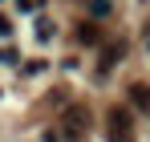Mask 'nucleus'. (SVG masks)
<instances>
[{
    "instance_id": "1",
    "label": "nucleus",
    "mask_w": 150,
    "mask_h": 142,
    "mask_svg": "<svg viewBox=\"0 0 150 142\" xmlns=\"http://www.w3.org/2000/svg\"><path fill=\"white\" fill-rule=\"evenodd\" d=\"M110 138H114V142H130V138H134L130 110H110Z\"/></svg>"
},
{
    "instance_id": "2",
    "label": "nucleus",
    "mask_w": 150,
    "mask_h": 142,
    "mask_svg": "<svg viewBox=\"0 0 150 142\" xmlns=\"http://www.w3.org/2000/svg\"><path fill=\"white\" fill-rule=\"evenodd\" d=\"M65 122H69L73 130H85V126H89V114H85L81 106H69V110H65Z\"/></svg>"
},
{
    "instance_id": "3",
    "label": "nucleus",
    "mask_w": 150,
    "mask_h": 142,
    "mask_svg": "<svg viewBox=\"0 0 150 142\" xmlns=\"http://www.w3.org/2000/svg\"><path fill=\"white\" fill-rule=\"evenodd\" d=\"M77 41H81V45H98V41H101L98 24H81V28H77Z\"/></svg>"
},
{
    "instance_id": "4",
    "label": "nucleus",
    "mask_w": 150,
    "mask_h": 142,
    "mask_svg": "<svg viewBox=\"0 0 150 142\" xmlns=\"http://www.w3.org/2000/svg\"><path fill=\"white\" fill-rule=\"evenodd\" d=\"M122 53H126L122 45H105V49H101V65H105V69H110V65H118V61H122Z\"/></svg>"
},
{
    "instance_id": "5",
    "label": "nucleus",
    "mask_w": 150,
    "mask_h": 142,
    "mask_svg": "<svg viewBox=\"0 0 150 142\" xmlns=\"http://www.w3.org/2000/svg\"><path fill=\"white\" fill-rule=\"evenodd\" d=\"M130 94H134V106H138V110H146V114H150V85H134Z\"/></svg>"
},
{
    "instance_id": "6",
    "label": "nucleus",
    "mask_w": 150,
    "mask_h": 142,
    "mask_svg": "<svg viewBox=\"0 0 150 142\" xmlns=\"http://www.w3.org/2000/svg\"><path fill=\"white\" fill-rule=\"evenodd\" d=\"M93 12H98V16H105V12H110V0H93Z\"/></svg>"
},
{
    "instance_id": "7",
    "label": "nucleus",
    "mask_w": 150,
    "mask_h": 142,
    "mask_svg": "<svg viewBox=\"0 0 150 142\" xmlns=\"http://www.w3.org/2000/svg\"><path fill=\"white\" fill-rule=\"evenodd\" d=\"M16 4H21V12H33L37 8V0H16Z\"/></svg>"
},
{
    "instance_id": "8",
    "label": "nucleus",
    "mask_w": 150,
    "mask_h": 142,
    "mask_svg": "<svg viewBox=\"0 0 150 142\" xmlns=\"http://www.w3.org/2000/svg\"><path fill=\"white\" fill-rule=\"evenodd\" d=\"M8 33H12V28H8V21L0 16V37H8Z\"/></svg>"
}]
</instances>
